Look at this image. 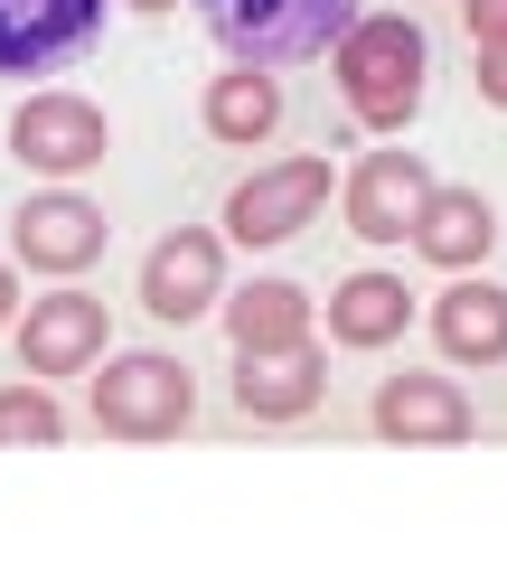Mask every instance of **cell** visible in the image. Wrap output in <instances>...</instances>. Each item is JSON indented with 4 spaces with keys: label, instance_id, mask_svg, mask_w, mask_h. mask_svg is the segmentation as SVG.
I'll return each instance as SVG.
<instances>
[{
    "label": "cell",
    "instance_id": "obj_7",
    "mask_svg": "<svg viewBox=\"0 0 507 563\" xmlns=\"http://www.w3.org/2000/svg\"><path fill=\"white\" fill-rule=\"evenodd\" d=\"M225 301V244L207 235V225H179V235H161L142 254V310L151 320H207V310Z\"/></svg>",
    "mask_w": 507,
    "mask_h": 563
},
{
    "label": "cell",
    "instance_id": "obj_16",
    "mask_svg": "<svg viewBox=\"0 0 507 563\" xmlns=\"http://www.w3.org/2000/svg\"><path fill=\"white\" fill-rule=\"evenodd\" d=\"M405 320H414V291L395 273H348L329 291V339L339 347H386V339H405Z\"/></svg>",
    "mask_w": 507,
    "mask_h": 563
},
{
    "label": "cell",
    "instance_id": "obj_8",
    "mask_svg": "<svg viewBox=\"0 0 507 563\" xmlns=\"http://www.w3.org/2000/svg\"><path fill=\"white\" fill-rule=\"evenodd\" d=\"M103 347H113V320H103L95 291H47L20 320V366L29 376H85V366H103Z\"/></svg>",
    "mask_w": 507,
    "mask_h": 563
},
{
    "label": "cell",
    "instance_id": "obj_9",
    "mask_svg": "<svg viewBox=\"0 0 507 563\" xmlns=\"http://www.w3.org/2000/svg\"><path fill=\"white\" fill-rule=\"evenodd\" d=\"M423 198H432L423 151H366V161L348 169V235L357 244H405V225H414Z\"/></svg>",
    "mask_w": 507,
    "mask_h": 563
},
{
    "label": "cell",
    "instance_id": "obj_3",
    "mask_svg": "<svg viewBox=\"0 0 507 563\" xmlns=\"http://www.w3.org/2000/svg\"><path fill=\"white\" fill-rule=\"evenodd\" d=\"M188 413H198V376L161 347H132L95 376V432H113V442H169Z\"/></svg>",
    "mask_w": 507,
    "mask_h": 563
},
{
    "label": "cell",
    "instance_id": "obj_22",
    "mask_svg": "<svg viewBox=\"0 0 507 563\" xmlns=\"http://www.w3.org/2000/svg\"><path fill=\"white\" fill-rule=\"evenodd\" d=\"M132 10H179V0H132Z\"/></svg>",
    "mask_w": 507,
    "mask_h": 563
},
{
    "label": "cell",
    "instance_id": "obj_21",
    "mask_svg": "<svg viewBox=\"0 0 507 563\" xmlns=\"http://www.w3.org/2000/svg\"><path fill=\"white\" fill-rule=\"evenodd\" d=\"M20 320V273H10V263H0V329Z\"/></svg>",
    "mask_w": 507,
    "mask_h": 563
},
{
    "label": "cell",
    "instance_id": "obj_4",
    "mask_svg": "<svg viewBox=\"0 0 507 563\" xmlns=\"http://www.w3.org/2000/svg\"><path fill=\"white\" fill-rule=\"evenodd\" d=\"M320 207H329V161H320V151H301V161L254 169V179L225 198V235H235V244H291Z\"/></svg>",
    "mask_w": 507,
    "mask_h": 563
},
{
    "label": "cell",
    "instance_id": "obj_15",
    "mask_svg": "<svg viewBox=\"0 0 507 563\" xmlns=\"http://www.w3.org/2000/svg\"><path fill=\"white\" fill-rule=\"evenodd\" d=\"M432 339L461 366H498L507 357V291L498 282H451L442 301H432Z\"/></svg>",
    "mask_w": 507,
    "mask_h": 563
},
{
    "label": "cell",
    "instance_id": "obj_12",
    "mask_svg": "<svg viewBox=\"0 0 507 563\" xmlns=\"http://www.w3.org/2000/svg\"><path fill=\"white\" fill-rule=\"evenodd\" d=\"M405 244L423 263H442V273H470V263H488V244H498V207H488L480 188H442L432 179V198L414 207Z\"/></svg>",
    "mask_w": 507,
    "mask_h": 563
},
{
    "label": "cell",
    "instance_id": "obj_13",
    "mask_svg": "<svg viewBox=\"0 0 507 563\" xmlns=\"http://www.w3.org/2000/svg\"><path fill=\"white\" fill-rule=\"evenodd\" d=\"M329 395V357L320 347H273V357H235V404L254 422H291V413H310V404Z\"/></svg>",
    "mask_w": 507,
    "mask_h": 563
},
{
    "label": "cell",
    "instance_id": "obj_14",
    "mask_svg": "<svg viewBox=\"0 0 507 563\" xmlns=\"http://www.w3.org/2000/svg\"><path fill=\"white\" fill-rule=\"evenodd\" d=\"M225 339H235V357H273V347H301L310 339V291L301 282H244V291H225Z\"/></svg>",
    "mask_w": 507,
    "mask_h": 563
},
{
    "label": "cell",
    "instance_id": "obj_10",
    "mask_svg": "<svg viewBox=\"0 0 507 563\" xmlns=\"http://www.w3.org/2000/svg\"><path fill=\"white\" fill-rule=\"evenodd\" d=\"M103 207L76 198V188H47V198H29L20 217H10V244H20L29 273H85V263L103 254Z\"/></svg>",
    "mask_w": 507,
    "mask_h": 563
},
{
    "label": "cell",
    "instance_id": "obj_1",
    "mask_svg": "<svg viewBox=\"0 0 507 563\" xmlns=\"http://www.w3.org/2000/svg\"><path fill=\"white\" fill-rule=\"evenodd\" d=\"M329 66H339V95H348V113H357L366 132H405V122L423 113L432 38L405 20V10H357L348 38L329 47Z\"/></svg>",
    "mask_w": 507,
    "mask_h": 563
},
{
    "label": "cell",
    "instance_id": "obj_11",
    "mask_svg": "<svg viewBox=\"0 0 507 563\" xmlns=\"http://www.w3.org/2000/svg\"><path fill=\"white\" fill-rule=\"evenodd\" d=\"M366 413H376V432H386V442H470V432H480V413H470V395L451 376H386L376 385V404H366Z\"/></svg>",
    "mask_w": 507,
    "mask_h": 563
},
{
    "label": "cell",
    "instance_id": "obj_20",
    "mask_svg": "<svg viewBox=\"0 0 507 563\" xmlns=\"http://www.w3.org/2000/svg\"><path fill=\"white\" fill-rule=\"evenodd\" d=\"M480 95L507 113V38H498V47H480Z\"/></svg>",
    "mask_w": 507,
    "mask_h": 563
},
{
    "label": "cell",
    "instance_id": "obj_2",
    "mask_svg": "<svg viewBox=\"0 0 507 563\" xmlns=\"http://www.w3.org/2000/svg\"><path fill=\"white\" fill-rule=\"evenodd\" d=\"M366 0H198L207 38L225 47L235 66H301V57H329L348 38Z\"/></svg>",
    "mask_w": 507,
    "mask_h": 563
},
{
    "label": "cell",
    "instance_id": "obj_18",
    "mask_svg": "<svg viewBox=\"0 0 507 563\" xmlns=\"http://www.w3.org/2000/svg\"><path fill=\"white\" fill-rule=\"evenodd\" d=\"M0 442H66V413L47 385H0Z\"/></svg>",
    "mask_w": 507,
    "mask_h": 563
},
{
    "label": "cell",
    "instance_id": "obj_5",
    "mask_svg": "<svg viewBox=\"0 0 507 563\" xmlns=\"http://www.w3.org/2000/svg\"><path fill=\"white\" fill-rule=\"evenodd\" d=\"M103 38V0H0V76H57Z\"/></svg>",
    "mask_w": 507,
    "mask_h": 563
},
{
    "label": "cell",
    "instance_id": "obj_19",
    "mask_svg": "<svg viewBox=\"0 0 507 563\" xmlns=\"http://www.w3.org/2000/svg\"><path fill=\"white\" fill-rule=\"evenodd\" d=\"M461 20H470V47H498L507 38V0H461Z\"/></svg>",
    "mask_w": 507,
    "mask_h": 563
},
{
    "label": "cell",
    "instance_id": "obj_17",
    "mask_svg": "<svg viewBox=\"0 0 507 563\" xmlns=\"http://www.w3.org/2000/svg\"><path fill=\"white\" fill-rule=\"evenodd\" d=\"M198 122H207V141H225V151H254V141L283 122V85H273V66H235V76H217L207 103H198Z\"/></svg>",
    "mask_w": 507,
    "mask_h": 563
},
{
    "label": "cell",
    "instance_id": "obj_6",
    "mask_svg": "<svg viewBox=\"0 0 507 563\" xmlns=\"http://www.w3.org/2000/svg\"><path fill=\"white\" fill-rule=\"evenodd\" d=\"M10 151H20V169H38V179H85V169L113 151V132H103V113L85 95H29L20 113H10Z\"/></svg>",
    "mask_w": 507,
    "mask_h": 563
}]
</instances>
